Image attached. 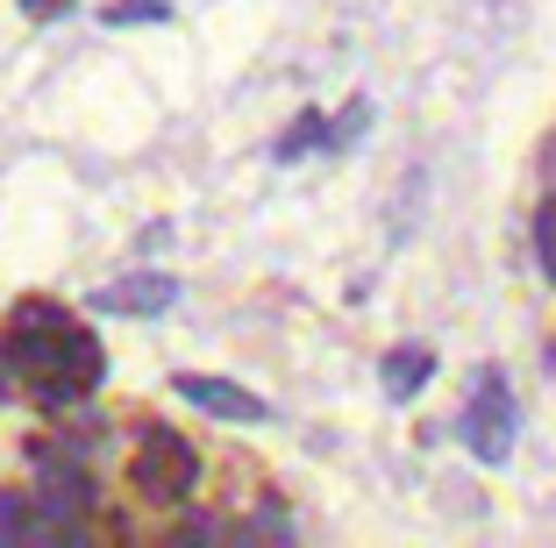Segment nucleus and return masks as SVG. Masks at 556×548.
<instances>
[{
  "mask_svg": "<svg viewBox=\"0 0 556 548\" xmlns=\"http://www.w3.org/2000/svg\"><path fill=\"white\" fill-rule=\"evenodd\" d=\"M8 364L29 371L43 385V399H79L100 385V342L72 321L65 307H43V300H22L15 321H8Z\"/></svg>",
  "mask_w": 556,
  "mask_h": 548,
  "instance_id": "f257e3e1",
  "label": "nucleus"
},
{
  "mask_svg": "<svg viewBox=\"0 0 556 548\" xmlns=\"http://www.w3.org/2000/svg\"><path fill=\"white\" fill-rule=\"evenodd\" d=\"M514 428H521V413H514L507 378H500V371H478L471 399H464V413H457L464 449H471L478 463H507V456H514Z\"/></svg>",
  "mask_w": 556,
  "mask_h": 548,
  "instance_id": "f03ea898",
  "label": "nucleus"
},
{
  "mask_svg": "<svg viewBox=\"0 0 556 548\" xmlns=\"http://www.w3.org/2000/svg\"><path fill=\"white\" fill-rule=\"evenodd\" d=\"M129 484L150 506H179V499H193V484H200V456L186 449L179 435L150 428V435L136 442V456H129Z\"/></svg>",
  "mask_w": 556,
  "mask_h": 548,
  "instance_id": "7ed1b4c3",
  "label": "nucleus"
},
{
  "mask_svg": "<svg viewBox=\"0 0 556 548\" xmlns=\"http://www.w3.org/2000/svg\"><path fill=\"white\" fill-rule=\"evenodd\" d=\"M93 314H129V321H157V314L179 307V278L172 271H136V278H115L86 300Z\"/></svg>",
  "mask_w": 556,
  "mask_h": 548,
  "instance_id": "20e7f679",
  "label": "nucleus"
},
{
  "mask_svg": "<svg viewBox=\"0 0 556 548\" xmlns=\"http://www.w3.org/2000/svg\"><path fill=\"white\" fill-rule=\"evenodd\" d=\"M179 399H193L200 413H214V420H264L271 413L257 392L229 385V378H179Z\"/></svg>",
  "mask_w": 556,
  "mask_h": 548,
  "instance_id": "39448f33",
  "label": "nucleus"
},
{
  "mask_svg": "<svg viewBox=\"0 0 556 548\" xmlns=\"http://www.w3.org/2000/svg\"><path fill=\"white\" fill-rule=\"evenodd\" d=\"M428 378H435V356L428 349H393L386 356V392H393V399H414Z\"/></svg>",
  "mask_w": 556,
  "mask_h": 548,
  "instance_id": "423d86ee",
  "label": "nucleus"
},
{
  "mask_svg": "<svg viewBox=\"0 0 556 548\" xmlns=\"http://www.w3.org/2000/svg\"><path fill=\"white\" fill-rule=\"evenodd\" d=\"M321 136H328V122H321V114H300L293 129H286V136L271 143V157H278V164H293V157H307V150L321 143Z\"/></svg>",
  "mask_w": 556,
  "mask_h": 548,
  "instance_id": "0eeeda50",
  "label": "nucleus"
},
{
  "mask_svg": "<svg viewBox=\"0 0 556 548\" xmlns=\"http://www.w3.org/2000/svg\"><path fill=\"white\" fill-rule=\"evenodd\" d=\"M172 15V0H115L108 8V29H129V22H164Z\"/></svg>",
  "mask_w": 556,
  "mask_h": 548,
  "instance_id": "6e6552de",
  "label": "nucleus"
},
{
  "mask_svg": "<svg viewBox=\"0 0 556 548\" xmlns=\"http://www.w3.org/2000/svg\"><path fill=\"white\" fill-rule=\"evenodd\" d=\"M535 257H542V271L556 278V193L535 207Z\"/></svg>",
  "mask_w": 556,
  "mask_h": 548,
  "instance_id": "1a4fd4ad",
  "label": "nucleus"
},
{
  "mask_svg": "<svg viewBox=\"0 0 556 548\" xmlns=\"http://www.w3.org/2000/svg\"><path fill=\"white\" fill-rule=\"evenodd\" d=\"M364 122H371V107H364V100H357V107H350L343 122L328 129V150H350V136H364Z\"/></svg>",
  "mask_w": 556,
  "mask_h": 548,
  "instance_id": "9d476101",
  "label": "nucleus"
},
{
  "mask_svg": "<svg viewBox=\"0 0 556 548\" xmlns=\"http://www.w3.org/2000/svg\"><path fill=\"white\" fill-rule=\"evenodd\" d=\"M65 8H72V0H22V15H36V22H43V15H65Z\"/></svg>",
  "mask_w": 556,
  "mask_h": 548,
  "instance_id": "9b49d317",
  "label": "nucleus"
},
{
  "mask_svg": "<svg viewBox=\"0 0 556 548\" xmlns=\"http://www.w3.org/2000/svg\"><path fill=\"white\" fill-rule=\"evenodd\" d=\"M549 371H556V342H549Z\"/></svg>",
  "mask_w": 556,
  "mask_h": 548,
  "instance_id": "f8f14e48",
  "label": "nucleus"
}]
</instances>
